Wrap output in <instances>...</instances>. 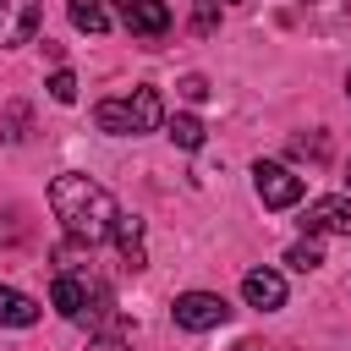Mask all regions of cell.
Returning a JSON list of instances; mask_svg holds the SVG:
<instances>
[{
	"instance_id": "1",
	"label": "cell",
	"mask_w": 351,
	"mask_h": 351,
	"mask_svg": "<svg viewBox=\"0 0 351 351\" xmlns=\"http://www.w3.org/2000/svg\"><path fill=\"white\" fill-rule=\"evenodd\" d=\"M49 208H55L60 230H66L77 247H99V241H110L115 214H121V203L110 197V186H99V181L82 176V170H66V176L49 181Z\"/></svg>"
},
{
	"instance_id": "2",
	"label": "cell",
	"mask_w": 351,
	"mask_h": 351,
	"mask_svg": "<svg viewBox=\"0 0 351 351\" xmlns=\"http://www.w3.org/2000/svg\"><path fill=\"white\" fill-rule=\"evenodd\" d=\"M49 302H55V313H60L66 324H88V329L110 324V307H115V302H110V285H104L99 274H71V269L55 274Z\"/></svg>"
},
{
	"instance_id": "3",
	"label": "cell",
	"mask_w": 351,
	"mask_h": 351,
	"mask_svg": "<svg viewBox=\"0 0 351 351\" xmlns=\"http://www.w3.org/2000/svg\"><path fill=\"white\" fill-rule=\"evenodd\" d=\"M93 121H99V132H110V137H143V132H154V126L165 121L159 88H132V93H121V99H99V104H93Z\"/></svg>"
},
{
	"instance_id": "4",
	"label": "cell",
	"mask_w": 351,
	"mask_h": 351,
	"mask_svg": "<svg viewBox=\"0 0 351 351\" xmlns=\"http://www.w3.org/2000/svg\"><path fill=\"white\" fill-rule=\"evenodd\" d=\"M252 192H258L263 208H296L302 192H307V181H302L296 170L274 165V159H258V165H252Z\"/></svg>"
},
{
	"instance_id": "5",
	"label": "cell",
	"mask_w": 351,
	"mask_h": 351,
	"mask_svg": "<svg viewBox=\"0 0 351 351\" xmlns=\"http://www.w3.org/2000/svg\"><path fill=\"white\" fill-rule=\"evenodd\" d=\"M170 318H176V329H192V335H203V329H219V324H230V302H225L219 291H186V296H176Z\"/></svg>"
},
{
	"instance_id": "6",
	"label": "cell",
	"mask_w": 351,
	"mask_h": 351,
	"mask_svg": "<svg viewBox=\"0 0 351 351\" xmlns=\"http://www.w3.org/2000/svg\"><path fill=\"white\" fill-rule=\"evenodd\" d=\"M115 16L137 38H165L170 33V5L165 0H115Z\"/></svg>"
},
{
	"instance_id": "7",
	"label": "cell",
	"mask_w": 351,
	"mask_h": 351,
	"mask_svg": "<svg viewBox=\"0 0 351 351\" xmlns=\"http://www.w3.org/2000/svg\"><path fill=\"white\" fill-rule=\"evenodd\" d=\"M302 225L307 236H351V197H313Z\"/></svg>"
},
{
	"instance_id": "8",
	"label": "cell",
	"mask_w": 351,
	"mask_h": 351,
	"mask_svg": "<svg viewBox=\"0 0 351 351\" xmlns=\"http://www.w3.org/2000/svg\"><path fill=\"white\" fill-rule=\"evenodd\" d=\"M38 33V0H0V49H16Z\"/></svg>"
},
{
	"instance_id": "9",
	"label": "cell",
	"mask_w": 351,
	"mask_h": 351,
	"mask_svg": "<svg viewBox=\"0 0 351 351\" xmlns=\"http://www.w3.org/2000/svg\"><path fill=\"white\" fill-rule=\"evenodd\" d=\"M241 296H247V307L274 313V307H285V274L280 269H247L241 274Z\"/></svg>"
},
{
	"instance_id": "10",
	"label": "cell",
	"mask_w": 351,
	"mask_h": 351,
	"mask_svg": "<svg viewBox=\"0 0 351 351\" xmlns=\"http://www.w3.org/2000/svg\"><path fill=\"white\" fill-rule=\"evenodd\" d=\"M302 22L313 33H340V27H351V0H307Z\"/></svg>"
},
{
	"instance_id": "11",
	"label": "cell",
	"mask_w": 351,
	"mask_h": 351,
	"mask_svg": "<svg viewBox=\"0 0 351 351\" xmlns=\"http://www.w3.org/2000/svg\"><path fill=\"white\" fill-rule=\"evenodd\" d=\"M38 324V302L16 285H0V329H33Z\"/></svg>"
},
{
	"instance_id": "12",
	"label": "cell",
	"mask_w": 351,
	"mask_h": 351,
	"mask_svg": "<svg viewBox=\"0 0 351 351\" xmlns=\"http://www.w3.org/2000/svg\"><path fill=\"white\" fill-rule=\"evenodd\" d=\"M110 241L121 247V258H126V269H143V219L137 214H115V230H110Z\"/></svg>"
},
{
	"instance_id": "13",
	"label": "cell",
	"mask_w": 351,
	"mask_h": 351,
	"mask_svg": "<svg viewBox=\"0 0 351 351\" xmlns=\"http://www.w3.org/2000/svg\"><path fill=\"white\" fill-rule=\"evenodd\" d=\"M66 16H71V27H82V33H104L110 27V5L104 0H66Z\"/></svg>"
},
{
	"instance_id": "14",
	"label": "cell",
	"mask_w": 351,
	"mask_h": 351,
	"mask_svg": "<svg viewBox=\"0 0 351 351\" xmlns=\"http://www.w3.org/2000/svg\"><path fill=\"white\" fill-rule=\"evenodd\" d=\"M203 137H208V132H203V121H197V115H170V143H176V148L197 154V148H203Z\"/></svg>"
},
{
	"instance_id": "15",
	"label": "cell",
	"mask_w": 351,
	"mask_h": 351,
	"mask_svg": "<svg viewBox=\"0 0 351 351\" xmlns=\"http://www.w3.org/2000/svg\"><path fill=\"white\" fill-rule=\"evenodd\" d=\"M285 263H291V269H302V274H313V269L324 263V247H318V241L307 236V241H296V247L285 252Z\"/></svg>"
},
{
	"instance_id": "16",
	"label": "cell",
	"mask_w": 351,
	"mask_h": 351,
	"mask_svg": "<svg viewBox=\"0 0 351 351\" xmlns=\"http://www.w3.org/2000/svg\"><path fill=\"white\" fill-rule=\"evenodd\" d=\"M44 88H49V99H55V104H77V77H71L66 66H60V71H55Z\"/></svg>"
},
{
	"instance_id": "17",
	"label": "cell",
	"mask_w": 351,
	"mask_h": 351,
	"mask_svg": "<svg viewBox=\"0 0 351 351\" xmlns=\"http://www.w3.org/2000/svg\"><path fill=\"white\" fill-rule=\"evenodd\" d=\"M176 88H181V99H192V104H203V99H208V77H197V71H192V77H181Z\"/></svg>"
},
{
	"instance_id": "18",
	"label": "cell",
	"mask_w": 351,
	"mask_h": 351,
	"mask_svg": "<svg viewBox=\"0 0 351 351\" xmlns=\"http://www.w3.org/2000/svg\"><path fill=\"white\" fill-rule=\"evenodd\" d=\"M291 154H307V159H324V154H329V143H324V137H296V143H291Z\"/></svg>"
},
{
	"instance_id": "19",
	"label": "cell",
	"mask_w": 351,
	"mask_h": 351,
	"mask_svg": "<svg viewBox=\"0 0 351 351\" xmlns=\"http://www.w3.org/2000/svg\"><path fill=\"white\" fill-rule=\"evenodd\" d=\"M214 16H219V0H197V33H208Z\"/></svg>"
},
{
	"instance_id": "20",
	"label": "cell",
	"mask_w": 351,
	"mask_h": 351,
	"mask_svg": "<svg viewBox=\"0 0 351 351\" xmlns=\"http://www.w3.org/2000/svg\"><path fill=\"white\" fill-rule=\"evenodd\" d=\"M88 351H132V346H126V340H121V335H99V340H93V346H88Z\"/></svg>"
},
{
	"instance_id": "21",
	"label": "cell",
	"mask_w": 351,
	"mask_h": 351,
	"mask_svg": "<svg viewBox=\"0 0 351 351\" xmlns=\"http://www.w3.org/2000/svg\"><path fill=\"white\" fill-rule=\"evenodd\" d=\"M346 186H351V165H346Z\"/></svg>"
},
{
	"instance_id": "22",
	"label": "cell",
	"mask_w": 351,
	"mask_h": 351,
	"mask_svg": "<svg viewBox=\"0 0 351 351\" xmlns=\"http://www.w3.org/2000/svg\"><path fill=\"white\" fill-rule=\"evenodd\" d=\"M241 351H263V346H241Z\"/></svg>"
},
{
	"instance_id": "23",
	"label": "cell",
	"mask_w": 351,
	"mask_h": 351,
	"mask_svg": "<svg viewBox=\"0 0 351 351\" xmlns=\"http://www.w3.org/2000/svg\"><path fill=\"white\" fill-rule=\"evenodd\" d=\"M219 5H236V0H219Z\"/></svg>"
},
{
	"instance_id": "24",
	"label": "cell",
	"mask_w": 351,
	"mask_h": 351,
	"mask_svg": "<svg viewBox=\"0 0 351 351\" xmlns=\"http://www.w3.org/2000/svg\"><path fill=\"white\" fill-rule=\"evenodd\" d=\"M346 93H351V77H346Z\"/></svg>"
}]
</instances>
